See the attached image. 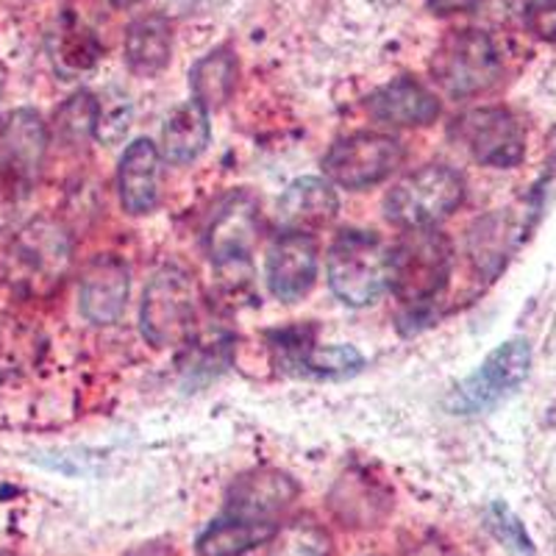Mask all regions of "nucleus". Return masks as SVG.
<instances>
[{
    "label": "nucleus",
    "mask_w": 556,
    "mask_h": 556,
    "mask_svg": "<svg viewBox=\"0 0 556 556\" xmlns=\"http://www.w3.org/2000/svg\"><path fill=\"white\" fill-rule=\"evenodd\" d=\"M451 265L454 248L440 228H406V235L390 251L387 287L404 304H429L448 285Z\"/></svg>",
    "instance_id": "nucleus-1"
},
{
    "label": "nucleus",
    "mask_w": 556,
    "mask_h": 556,
    "mask_svg": "<svg viewBox=\"0 0 556 556\" xmlns=\"http://www.w3.org/2000/svg\"><path fill=\"white\" fill-rule=\"evenodd\" d=\"M465 201V178L445 165H426L401 178L384 198L390 223L401 228H426L456 212Z\"/></svg>",
    "instance_id": "nucleus-2"
},
{
    "label": "nucleus",
    "mask_w": 556,
    "mask_h": 556,
    "mask_svg": "<svg viewBox=\"0 0 556 556\" xmlns=\"http://www.w3.org/2000/svg\"><path fill=\"white\" fill-rule=\"evenodd\" d=\"M390 251L374 231H342L329 248V287L342 304L367 306L387 287Z\"/></svg>",
    "instance_id": "nucleus-3"
},
{
    "label": "nucleus",
    "mask_w": 556,
    "mask_h": 556,
    "mask_svg": "<svg viewBox=\"0 0 556 556\" xmlns=\"http://www.w3.org/2000/svg\"><path fill=\"white\" fill-rule=\"evenodd\" d=\"M431 73L448 96H481L501 78L498 48L486 31L462 28L440 42L434 62H431Z\"/></svg>",
    "instance_id": "nucleus-4"
},
{
    "label": "nucleus",
    "mask_w": 556,
    "mask_h": 556,
    "mask_svg": "<svg viewBox=\"0 0 556 556\" xmlns=\"http://www.w3.org/2000/svg\"><path fill=\"white\" fill-rule=\"evenodd\" d=\"M198 317V285L190 273L165 267L151 278L142 301V334L151 345L170 348L192 334Z\"/></svg>",
    "instance_id": "nucleus-5"
},
{
    "label": "nucleus",
    "mask_w": 556,
    "mask_h": 556,
    "mask_svg": "<svg viewBox=\"0 0 556 556\" xmlns=\"http://www.w3.org/2000/svg\"><path fill=\"white\" fill-rule=\"evenodd\" d=\"M404 162V146L387 134H354L331 146L323 156V173L345 190H365L384 181Z\"/></svg>",
    "instance_id": "nucleus-6"
},
{
    "label": "nucleus",
    "mask_w": 556,
    "mask_h": 556,
    "mask_svg": "<svg viewBox=\"0 0 556 556\" xmlns=\"http://www.w3.org/2000/svg\"><path fill=\"white\" fill-rule=\"evenodd\" d=\"M451 137L476 162L490 167H515L526 153V131L509 109L481 106L459 114Z\"/></svg>",
    "instance_id": "nucleus-7"
},
{
    "label": "nucleus",
    "mask_w": 556,
    "mask_h": 556,
    "mask_svg": "<svg viewBox=\"0 0 556 556\" xmlns=\"http://www.w3.org/2000/svg\"><path fill=\"white\" fill-rule=\"evenodd\" d=\"M531 365V348L526 340H509L501 348H495L493 354L486 356L484 365L470 376L468 381H462L448 399V409L456 415H473V412H484L490 406L506 399L509 392L518 390L523 379L529 376Z\"/></svg>",
    "instance_id": "nucleus-8"
},
{
    "label": "nucleus",
    "mask_w": 556,
    "mask_h": 556,
    "mask_svg": "<svg viewBox=\"0 0 556 556\" xmlns=\"http://www.w3.org/2000/svg\"><path fill=\"white\" fill-rule=\"evenodd\" d=\"M9 262L14 267V278L23 281L26 287H31V290L56 285L70 262L67 235H64L56 223H31L12 242Z\"/></svg>",
    "instance_id": "nucleus-9"
},
{
    "label": "nucleus",
    "mask_w": 556,
    "mask_h": 556,
    "mask_svg": "<svg viewBox=\"0 0 556 556\" xmlns=\"http://www.w3.org/2000/svg\"><path fill=\"white\" fill-rule=\"evenodd\" d=\"M256 237H260V206L248 192H237L212 217L206 235L208 256L220 270H240L251 262Z\"/></svg>",
    "instance_id": "nucleus-10"
},
{
    "label": "nucleus",
    "mask_w": 556,
    "mask_h": 556,
    "mask_svg": "<svg viewBox=\"0 0 556 556\" xmlns=\"http://www.w3.org/2000/svg\"><path fill=\"white\" fill-rule=\"evenodd\" d=\"M295 495L298 484L281 470H251V473H242L228 490L226 515L228 518L256 520V523H273V518L285 513L287 506L295 501Z\"/></svg>",
    "instance_id": "nucleus-11"
},
{
    "label": "nucleus",
    "mask_w": 556,
    "mask_h": 556,
    "mask_svg": "<svg viewBox=\"0 0 556 556\" xmlns=\"http://www.w3.org/2000/svg\"><path fill=\"white\" fill-rule=\"evenodd\" d=\"M317 276V245L312 235L285 231L267 251V287L278 301H298L312 290Z\"/></svg>",
    "instance_id": "nucleus-12"
},
{
    "label": "nucleus",
    "mask_w": 556,
    "mask_h": 556,
    "mask_svg": "<svg viewBox=\"0 0 556 556\" xmlns=\"http://www.w3.org/2000/svg\"><path fill=\"white\" fill-rule=\"evenodd\" d=\"M48 151V128L31 109H17L0 134V167L14 184H28L39 176Z\"/></svg>",
    "instance_id": "nucleus-13"
},
{
    "label": "nucleus",
    "mask_w": 556,
    "mask_h": 556,
    "mask_svg": "<svg viewBox=\"0 0 556 556\" xmlns=\"http://www.w3.org/2000/svg\"><path fill=\"white\" fill-rule=\"evenodd\" d=\"M128 267L117 256H96L81 278V315L96 326H112L128 304Z\"/></svg>",
    "instance_id": "nucleus-14"
},
{
    "label": "nucleus",
    "mask_w": 556,
    "mask_h": 556,
    "mask_svg": "<svg viewBox=\"0 0 556 556\" xmlns=\"http://www.w3.org/2000/svg\"><path fill=\"white\" fill-rule=\"evenodd\" d=\"M367 112H370L374 121L384 123V126L415 128L429 126L440 117V101L420 81L401 76L376 89L370 101H367Z\"/></svg>",
    "instance_id": "nucleus-15"
},
{
    "label": "nucleus",
    "mask_w": 556,
    "mask_h": 556,
    "mask_svg": "<svg viewBox=\"0 0 556 556\" xmlns=\"http://www.w3.org/2000/svg\"><path fill=\"white\" fill-rule=\"evenodd\" d=\"M121 201L131 215H148L162 195V153L151 139H137L126 148L117 173Z\"/></svg>",
    "instance_id": "nucleus-16"
},
{
    "label": "nucleus",
    "mask_w": 556,
    "mask_h": 556,
    "mask_svg": "<svg viewBox=\"0 0 556 556\" xmlns=\"http://www.w3.org/2000/svg\"><path fill=\"white\" fill-rule=\"evenodd\" d=\"M337 208H340V201H337V192L329 181L298 178L278 201V223L285 231L312 235V231L334 220Z\"/></svg>",
    "instance_id": "nucleus-17"
},
{
    "label": "nucleus",
    "mask_w": 556,
    "mask_h": 556,
    "mask_svg": "<svg viewBox=\"0 0 556 556\" xmlns=\"http://www.w3.org/2000/svg\"><path fill=\"white\" fill-rule=\"evenodd\" d=\"M173 51V28L170 20L162 14H146V17L134 20L126 31V64L137 76L153 78L170 64Z\"/></svg>",
    "instance_id": "nucleus-18"
},
{
    "label": "nucleus",
    "mask_w": 556,
    "mask_h": 556,
    "mask_svg": "<svg viewBox=\"0 0 556 556\" xmlns=\"http://www.w3.org/2000/svg\"><path fill=\"white\" fill-rule=\"evenodd\" d=\"M237 73H240L237 56L228 48H217V51L198 59L195 67L190 70L192 101L206 112H217L228 98L235 96Z\"/></svg>",
    "instance_id": "nucleus-19"
},
{
    "label": "nucleus",
    "mask_w": 556,
    "mask_h": 556,
    "mask_svg": "<svg viewBox=\"0 0 556 556\" xmlns=\"http://www.w3.org/2000/svg\"><path fill=\"white\" fill-rule=\"evenodd\" d=\"M208 137H212V128H208L206 109L198 106L195 101L184 103L167 117L165 131H162L165 156L176 165H187L206 151Z\"/></svg>",
    "instance_id": "nucleus-20"
},
{
    "label": "nucleus",
    "mask_w": 556,
    "mask_h": 556,
    "mask_svg": "<svg viewBox=\"0 0 556 556\" xmlns=\"http://www.w3.org/2000/svg\"><path fill=\"white\" fill-rule=\"evenodd\" d=\"M276 534V523H256V520L242 518H220L208 526L198 540L201 556H240L251 551L253 545L270 543Z\"/></svg>",
    "instance_id": "nucleus-21"
},
{
    "label": "nucleus",
    "mask_w": 556,
    "mask_h": 556,
    "mask_svg": "<svg viewBox=\"0 0 556 556\" xmlns=\"http://www.w3.org/2000/svg\"><path fill=\"white\" fill-rule=\"evenodd\" d=\"M267 556H331L329 531L315 520H292L285 529H276Z\"/></svg>",
    "instance_id": "nucleus-22"
},
{
    "label": "nucleus",
    "mask_w": 556,
    "mask_h": 556,
    "mask_svg": "<svg viewBox=\"0 0 556 556\" xmlns=\"http://www.w3.org/2000/svg\"><path fill=\"white\" fill-rule=\"evenodd\" d=\"M56 134L67 142V146H84L89 137H96L98 123V98L87 89L76 92L73 98L56 109Z\"/></svg>",
    "instance_id": "nucleus-23"
},
{
    "label": "nucleus",
    "mask_w": 556,
    "mask_h": 556,
    "mask_svg": "<svg viewBox=\"0 0 556 556\" xmlns=\"http://www.w3.org/2000/svg\"><path fill=\"white\" fill-rule=\"evenodd\" d=\"M98 53H101V45L89 31H64L59 37V56L56 62L62 64L70 73H81V70H89L98 62Z\"/></svg>",
    "instance_id": "nucleus-24"
},
{
    "label": "nucleus",
    "mask_w": 556,
    "mask_h": 556,
    "mask_svg": "<svg viewBox=\"0 0 556 556\" xmlns=\"http://www.w3.org/2000/svg\"><path fill=\"white\" fill-rule=\"evenodd\" d=\"M362 367L359 351L348 345L337 348H323V351H312L309 356V370L320 376H348L356 374Z\"/></svg>",
    "instance_id": "nucleus-25"
},
{
    "label": "nucleus",
    "mask_w": 556,
    "mask_h": 556,
    "mask_svg": "<svg viewBox=\"0 0 556 556\" xmlns=\"http://www.w3.org/2000/svg\"><path fill=\"white\" fill-rule=\"evenodd\" d=\"M128 126H131V106H128V98H121V103L98 101V123H96V137L101 139L103 146H114L126 137Z\"/></svg>",
    "instance_id": "nucleus-26"
},
{
    "label": "nucleus",
    "mask_w": 556,
    "mask_h": 556,
    "mask_svg": "<svg viewBox=\"0 0 556 556\" xmlns=\"http://www.w3.org/2000/svg\"><path fill=\"white\" fill-rule=\"evenodd\" d=\"M523 20L534 37L556 42V0H529Z\"/></svg>",
    "instance_id": "nucleus-27"
},
{
    "label": "nucleus",
    "mask_w": 556,
    "mask_h": 556,
    "mask_svg": "<svg viewBox=\"0 0 556 556\" xmlns=\"http://www.w3.org/2000/svg\"><path fill=\"white\" fill-rule=\"evenodd\" d=\"M493 515L498 520H495V531H498V538H506V540H513L515 543V548L518 551H531V545H529V538H526L523 534V529H520V523L518 520L513 518V515L506 513L504 506H495L493 509Z\"/></svg>",
    "instance_id": "nucleus-28"
},
{
    "label": "nucleus",
    "mask_w": 556,
    "mask_h": 556,
    "mask_svg": "<svg viewBox=\"0 0 556 556\" xmlns=\"http://www.w3.org/2000/svg\"><path fill=\"white\" fill-rule=\"evenodd\" d=\"M481 0H429V9L434 14H462L479 7Z\"/></svg>",
    "instance_id": "nucleus-29"
},
{
    "label": "nucleus",
    "mask_w": 556,
    "mask_h": 556,
    "mask_svg": "<svg viewBox=\"0 0 556 556\" xmlns=\"http://www.w3.org/2000/svg\"><path fill=\"white\" fill-rule=\"evenodd\" d=\"M109 3L117 9H128V7H137V3H142V0H109Z\"/></svg>",
    "instance_id": "nucleus-30"
},
{
    "label": "nucleus",
    "mask_w": 556,
    "mask_h": 556,
    "mask_svg": "<svg viewBox=\"0 0 556 556\" xmlns=\"http://www.w3.org/2000/svg\"><path fill=\"white\" fill-rule=\"evenodd\" d=\"M0 96H3V70H0Z\"/></svg>",
    "instance_id": "nucleus-31"
},
{
    "label": "nucleus",
    "mask_w": 556,
    "mask_h": 556,
    "mask_svg": "<svg viewBox=\"0 0 556 556\" xmlns=\"http://www.w3.org/2000/svg\"><path fill=\"white\" fill-rule=\"evenodd\" d=\"M0 556H9V554H0Z\"/></svg>",
    "instance_id": "nucleus-32"
}]
</instances>
